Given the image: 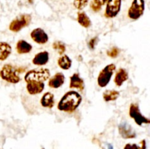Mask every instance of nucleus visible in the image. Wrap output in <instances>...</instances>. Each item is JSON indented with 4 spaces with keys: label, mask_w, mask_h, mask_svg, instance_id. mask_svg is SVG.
I'll return each instance as SVG.
<instances>
[{
    "label": "nucleus",
    "mask_w": 150,
    "mask_h": 149,
    "mask_svg": "<svg viewBox=\"0 0 150 149\" xmlns=\"http://www.w3.org/2000/svg\"><path fill=\"white\" fill-rule=\"evenodd\" d=\"M49 53L47 51H42L35 56L32 59V64L37 66H43L48 62Z\"/></svg>",
    "instance_id": "4468645a"
},
{
    "label": "nucleus",
    "mask_w": 150,
    "mask_h": 149,
    "mask_svg": "<svg viewBox=\"0 0 150 149\" xmlns=\"http://www.w3.org/2000/svg\"><path fill=\"white\" fill-rule=\"evenodd\" d=\"M65 77L62 72H57L48 80V86L52 89H59L64 83Z\"/></svg>",
    "instance_id": "f8f14e48"
},
{
    "label": "nucleus",
    "mask_w": 150,
    "mask_h": 149,
    "mask_svg": "<svg viewBox=\"0 0 150 149\" xmlns=\"http://www.w3.org/2000/svg\"><path fill=\"white\" fill-rule=\"evenodd\" d=\"M81 102L82 96L80 93L75 91H70L63 95L57 105V108L60 111L71 113L79 108Z\"/></svg>",
    "instance_id": "f257e3e1"
},
{
    "label": "nucleus",
    "mask_w": 150,
    "mask_h": 149,
    "mask_svg": "<svg viewBox=\"0 0 150 149\" xmlns=\"http://www.w3.org/2000/svg\"><path fill=\"white\" fill-rule=\"evenodd\" d=\"M124 149H146V141L144 140H142L140 144H126L125 146Z\"/></svg>",
    "instance_id": "5701e85b"
},
{
    "label": "nucleus",
    "mask_w": 150,
    "mask_h": 149,
    "mask_svg": "<svg viewBox=\"0 0 150 149\" xmlns=\"http://www.w3.org/2000/svg\"><path fill=\"white\" fill-rule=\"evenodd\" d=\"M30 37L34 42L40 45H44L48 41V36L46 32L41 28H36L32 31Z\"/></svg>",
    "instance_id": "9d476101"
},
{
    "label": "nucleus",
    "mask_w": 150,
    "mask_h": 149,
    "mask_svg": "<svg viewBox=\"0 0 150 149\" xmlns=\"http://www.w3.org/2000/svg\"><path fill=\"white\" fill-rule=\"evenodd\" d=\"M128 73L125 69L120 68L116 73L115 77H114V83L118 87L122 86L123 83L128 80Z\"/></svg>",
    "instance_id": "dca6fc26"
},
{
    "label": "nucleus",
    "mask_w": 150,
    "mask_h": 149,
    "mask_svg": "<svg viewBox=\"0 0 150 149\" xmlns=\"http://www.w3.org/2000/svg\"><path fill=\"white\" fill-rule=\"evenodd\" d=\"M53 48H54L55 51H57V52L59 54H62L65 52V45L63 42H62L61 41H55V42L53 43Z\"/></svg>",
    "instance_id": "4be33fe9"
},
{
    "label": "nucleus",
    "mask_w": 150,
    "mask_h": 149,
    "mask_svg": "<svg viewBox=\"0 0 150 149\" xmlns=\"http://www.w3.org/2000/svg\"><path fill=\"white\" fill-rule=\"evenodd\" d=\"M108 149H114L113 148V146L111 144H108Z\"/></svg>",
    "instance_id": "c85d7f7f"
},
{
    "label": "nucleus",
    "mask_w": 150,
    "mask_h": 149,
    "mask_svg": "<svg viewBox=\"0 0 150 149\" xmlns=\"http://www.w3.org/2000/svg\"><path fill=\"white\" fill-rule=\"evenodd\" d=\"M78 23L84 28H89L92 26V21L89 16L84 12H79L77 17Z\"/></svg>",
    "instance_id": "6ab92c4d"
},
{
    "label": "nucleus",
    "mask_w": 150,
    "mask_h": 149,
    "mask_svg": "<svg viewBox=\"0 0 150 149\" xmlns=\"http://www.w3.org/2000/svg\"><path fill=\"white\" fill-rule=\"evenodd\" d=\"M129 115L130 118H133L136 124L139 126H142L143 124H149L150 120L146 117L144 116L139 110V108L136 104H131L129 109Z\"/></svg>",
    "instance_id": "0eeeda50"
},
{
    "label": "nucleus",
    "mask_w": 150,
    "mask_h": 149,
    "mask_svg": "<svg viewBox=\"0 0 150 149\" xmlns=\"http://www.w3.org/2000/svg\"><path fill=\"white\" fill-rule=\"evenodd\" d=\"M120 93L118 91L116 90H106L103 93V97L105 102L115 101L118 99Z\"/></svg>",
    "instance_id": "412c9836"
},
{
    "label": "nucleus",
    "mask_w": 150,
    "mask_h": 149,
    "mask_svg": "<svg viewBox=\"0 0 150 149\" xmlns=\"http://www.w3.org/2000/svg\"><path fill=\"white\" fill-rule=\"evenodd\" d=\"M40 104L43 108H52L55 104L54 95L51 92H46L42 95L40 99Z\"/></svg>",
    "instance_id": "2eb2a0df"
},
{
    "label": "nucleus",
    "mask_w": 150,
    "mask_h": 149,
    "mask_svg": "<svg viewBox=\"0 0 150 149\" xmlns=\"http://www.w3.org/2000/svg\"><path fill=\"white\" fill-rule=\"evenodd\" d=\"M116 70V65L110 64L105 66L100 72L98 77V84L100 87L104 88L110 83L111 79Z\"/></svg>",
    "instance_id": "7ed1b4c3"
},
{
    "label": "nucleus",
    "mask_w": 150,
    "mask_h": 149,
    "mask_svg": "<svg viewBox=\"0 0 150 149\" xmlns=\"http://www.w3.org/2000/svg\"><path fill=\"white\" fill-rule=\"evenodd\" d=\"M90 7L92 8V10H94L95 12H99L101 10V6L99 5L98 4H97L96 2L92 0L90 3Z\"/></svg>",
    "instance_id": "a878e982"
},
{
    "label": "nucleus",
    "mask_w": 150,
    "mask_h": 149,
    "mask_svg": "<svg viewBox=\"0 0 150 149\" xmlns=\"http://www.w3.org/2000/svg\"><path fill=\"white\" fill-rule=\"evenodd\" d=\"M119 132L124 139H132L136 137V134L133 127L126 122H122L119 125Z\"/></svg>",
    "instance_id": "9b49d317"
},
{
    "label": "nucleus",
    "mask_w": 150,
    "mask_h": 149,
    "mask_svg": "<svg viewBox=\"0 0 150 149\" xmlns=\"http://www.w3.org/2000/svg\"><path fill=\"white\" fill-rule=\"evenodd\" d=\"M0 77L8 83L16 84L20 82L21 77L17 69L11 64H4L0 70Z\"/></svg>",
    "instance_id": "f03ea898"
},
{
    "label": "nucleus",
    "mask_w": 150,
    "mask_h": 149,
    "mask_svg": "<svg viewBox=\"0 0 150 149\" xmlns=\"http://www.w3.org/2000/svg\"><path fill=\"white\" fill-rule=\"evenodd\" d=\"M26 90L27 92L31 95H37L42 92L45 89V83L44 82L38 81L35 80H26Z\"/></svg>",
    "instance_id": "1a4fd4ad"
},
{
    "label": "nucleus",
    "mask_w": 150,
    "mask_h": 149,
    "mask_svg": "<svg viewBox=\"0 0 150 149\" xmlns=\"http://www.w3.org/2000/svg\"><path fill=\"white\" fill-rule=\"evenodd\" d=\"M59 67L64 70H67L71 67L72 60L67 55H62L58 58L57 61Z\"/></svg>",
    "instance_id": "aec40b11"
},
{
    "label": "nucleus",
    "mask_w": 150,
    "mask_h": 149,
    "mask_svg": "<svg viewBox=\"0 0 150 149\" xmlns=\"http://www.w3.org/2000/svg\"><path fill=\"white\" fill-rule=\"evenodd\" d=\"M32 17L29 14H22L13 19L9 25V29L13 32H18L31 23Z\"/></svg>",
    "instance_id": "20e7f679"
},
{
    "label": "nucleus",
    "mask_w": 150,
    "mask_h": 149,
    "mask_svg": "<svg viewBox=\"0 0 150 149\" xmlns=\"http://www.w3.org/2000/svg\"><path fill=\"white\" fill-rule=\"evenodd\" d=\"M93 1H95V2H96L97 4H98L99 5H100L101 7H102L103 5H104V4H106V2H107V1H108V0H93Z\"/></svg>",
    "instance_id": "cd10ccee"
},
{
    "label": "nucleus",
    "mask_w": 150,
    "mask_h": 149,
    "mask_svg": "<svg viewBox=\"0 0 150 149\" xmlns=\"http://www.w3.org/2000/svg\"><path fill=\"white\" fill-rule=\"evenodd\" d=\"M32 50V45L23 39H20L16 44V51L19 54L29 53Z\"/></svg>",
    "instance_id": "f3484780"
},
{
    "label": "nucleus",
    "mask_w": 150,
    "mask_h": 149,
    "mask_svg": "<svg viewBox=\"0 0 150 149\" xmlns=\"http://www.w3.org/2000/svg\"><path fill=\"white\" fill-rule=\"evenodd\" d=\"M70 89H76L79 91H83L84 89V81L80 77L79 74L74 73L70 77Z\"/></svg>",
    "instance_id": "ddd939ff"
},
{
    "label": "nucleus",
    "mask_w": 150,
    "mask_h": 149,
    "mask_svg": "<svg viewBox=\"0 0 150 149\" xmlns=\"http://www.w3.org/2000/svg\"><path fill=\"white\" fill-rule=\"evenodd\" d=\"M122 0H108L105 11V17L107 18H115L120 12Z\"/></svg>",
    "instance_id": "6e6552de"
},
{
    "label": "nucleus",
    "mask_w": 150,
    "mask_h": 149,
    "mask_svg": "<svg viewBox=\"0 0 150 149\" xmlns=\"http://www.w3.org/2000/svg\"><path fill=\"white\" fill-rule=\"evenodd\" d=\"M51 76L50 70L47 68L35 69V70H29L26 72L24 76L25 81L28 80H35L38 81L44 82L48 80Z\"/></svg>",
    "instance_id": "39448f33"
},
{
    "label": "nucleus",
    "mask_w": 150,
    "mask_h": 149,
    "mask_svg": "<svg viewBox=\"0 0 150 149\" xmlns=\"http://www.w3.org/2000/svg\"><path fill=\"white\" fill-rule=\"evenodd\" d=\"M89 0H74L73 6L77 10H81L87 6V4H89Z\"/></svg>",
    "instance_id": "b1692460"
},
{
    "label": "nucleus",
    "mask_w": 150,
    "mask_h": 149,
    "mask_svg": "<svg viewBox=\"0 0 150 149\" xmlns=\"http://www.w3.org/2000/svg\"><path fill=\"white\" fill-rule=\"evenodd\" d=\"M12 47L6 42H0V61H4L10 56Z\"/></svg>",
    "instance_id": "a211bd4d"
},
{
    "label": "nucleus",
    "mask_w": 150,
    "mask_h": 149,
    "mask_svg": "<svg viewBox=\"0 0 150 149\" xmlns=\"http://www.w3.org/2000/svg\"><path fill=\"white\" fill-rule=\"evenodd\" d=\"M119 53H120V50L116 47H114L111 50L107 51V55L111 58H116L119 55Z\"/></svg>",
    "instance_id": "393cba45"
},
{
    "label": "nucleus",
    "mask_w": 150,
    "mask_h": 149,
    "mask_svg": "<svg viewBox=\"0 0 150 149\" xmlns=\"http://www.w3.org/2000/svg\"><path fill=\"white\" fill-rule=\"evenodd\" d=\"M144 10V0H133L127 12V15L132 20H138L143 15Z\"/></svg>",
    "instance_id": "423d86ee"
},
{
    "label": "nucleus",
    "mask_w": 150,
    "mask_h": 149,
    "mask_svg": "<svg viewBox=\"0 0 150 149\" xmlns=\"http://www.w3.org/2000/svg\"><path fill=\"white\" fill-rule=\"evenodd\" d=\"M96 39H97V37H95V38H93V39H91V40L89 41V47L91 48V49H94V48H95Z\"/></svg>",
    "instance_id": "bb28decb"
}]
</instances>
